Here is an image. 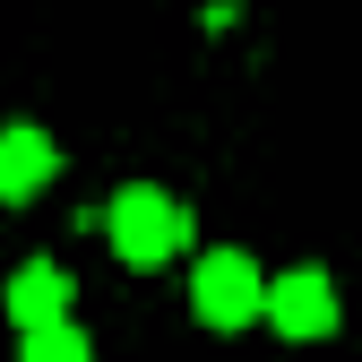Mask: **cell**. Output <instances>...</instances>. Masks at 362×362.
<instances>
[{"instance_id":"cell-1","label":"cell","mask_w":362,"mask_h":362,"mask_svg":"<svg viewBox=\"0 0 362 362\" xmlns=\"http://www.w3.org/2000/svg\"><path fill=\"white\" fill-rule=\"evenodd\" d=\"M95 224L112 233V250H121L129 267H164L173 250H190V207H181L173 190H156V181H129Z\"/></svg>"},{"instance_id":"cell-2","label":"cell","mask_w":362,"mask_h":362,"mask_svg":"<svg viewBox=\"0 0 362 362\" xmlns=\"http://www.w3.org/2000/svg\"><path fill=\"white\" fill-rule=\"evenodd\" d=\"M259 293H267V276H259L250 250H207L199 276H190V302H199L207 328H250L259 320Z\"/></svg>"},{"instance_id":"cell-3","label":"cell","mask_w":362,"mask_h":362,"mask_svg":"<svg viewBox=\"0 0 362 362\" xmlns=\"http://www.w3.org/2000/svg\"><path fill=\"white\" fill-rule=\"evenodd\" d=\"M259 320L276 328V337H293V345H310V337H337V285L320 276V267H285V276H267V293H259Z\"/></svg>"},{"instance_id":"cell-4","label":"cell","mask_w":362,"mask_h":362,"mask_svg":"<svg viewBox=\"0 0 362 362\" xmlns=\"http://www.w3.org/2000/svg\"><path fill=\"white\" fill-rule=\"evenodd\" d=\"M52 173H61V147L43 139L35 121H9V129H0V199H9V207H26Z\"/></svg>"},{"instance_id":"cell-5","label":"cell","mask_w":362,"mask_h":362,"mask_svg":"<svg viewBox=\"0 0 362 362\" xmlns=\"http://www.w3.org/2000/svg\"><path fill=\"white\" fill-rule=\"evenodd\" d=\"M69 267H52V259H26L18 276H9V320L18 328H43V320H69Z\"/></svg>"},{"instance_id":"cell-6","label":"cell","mask_w":362,"mask_h":362,"mask_svg":"<svg viewBox=\"0 0 362 362\" xmlns=\"http://www.w3.org/2000/svg\"><path fill=\"white\" fill-rule=\"evenodd\" d=\"M18 362H95V345H86L69 320H43V328H18Z\"/></svg>"}]
</instances>
